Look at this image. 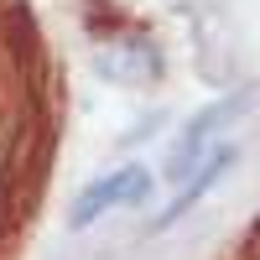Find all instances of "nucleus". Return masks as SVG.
Segmentation results:
<instances>
[{"label":"nucleus","instance_id":"f257e3e1","mask_svg":"<svg viewBox=\"0 0 260 260\" xmlns=\"http://www.w3.org/2000/svg\"><path fill=\"white\" fill-rule=\"evenodd\" d=\"M245 104H250V89H240V94H229V99H219V104H208V110L192 115V120L182 125L177 146H172V156H167V177H172V182L192 177V167L208 156V146L219 141V130H224V125H234V120L245 115Z\"/></svg>","mask_w":260,"mask_h":260},{"label":"nucleus","instance_id":"f03ea898","mask_svg":"<svg viewBox=\"0 0 260 260\" xmlns=\"http://www.w3.org/2000/svg\"><path fill=\"white\" fill-rule=\"evenodd\" d=\"M151 192V172L136 167V161H125V167H110L104 177H94L89 187L78 192V203L68 213V229H89L94 219H104L110 208H125V203H141Z\"/></svg>","mask_w":260,"mask_h":260},{"label":"nucleus","instance_id":"7ed1b4c3","mask_svg":"<svg viewBox=\"0 0 260 260\" xmlns=\"http://www.w3.org/2000/svg\"><path fill=\"white\" fill-rule=\"evenodd\" d=\"M234 167V146H219V151H208V156L192 167V177H182V192L172 198V208H161L156 219H151V229H167V224H177L182 213H192V203H203V192L224 177V172Z\"/></svg>","mask_w":260,"mask_h":260},{"label":"nucleus","instance_id":"20e7f679","mask_svg":"<svg viewBox=\"0 0 260 260\" xmlns=\"http://www.w3.org/2000/svg\"><path fill=\"white\" fill-rule=\"evenodd\" d=\"M250 255L260 260V224H255V234H250Z\"/></svg>","mask_w":260,"mask_h":260}]
</instances>
